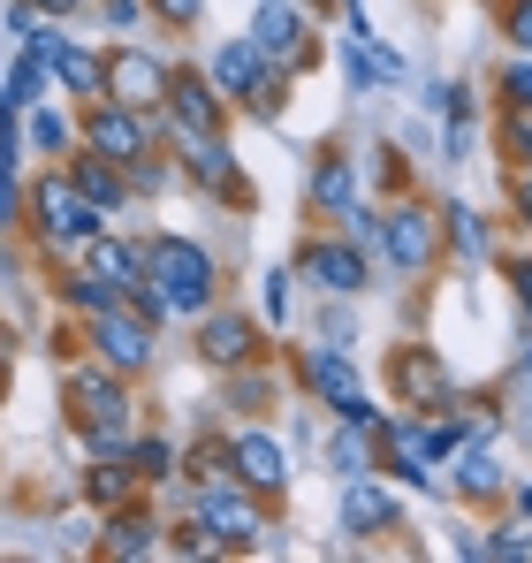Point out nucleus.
<instances>
[{"label": "nucleus", "mask_w": 532, "mask_h": 563, "mask_svg": "<svg viewBox=\"0 0 532 563\" xmlns=\"http://www.w3.org/2000/svg\"><path fill=\"white\" fill-rule=\"evenodd\" d=\"M182 472H190V487H236V450L229 442H190Z\"/></svg>", "instance_id": "nucleus-33"}, {"label": "nucleus", "mask_w": 532, "mask_h": 563, "mask_svg": "<svg viewBox=\"0 0 532 563\" xmlns=\"http://www.w3.org/2000/svg\"><path fill=\"white\" fill-rule=\"evenodd\" d=\"M495 99H502V114H532V54H518V62L495 77Z\"/></svg>", "instance_id": "nucleus-38"}, {"label": "nucleus", "mask_w": 532, "mask_h": 563, "mask_svg": "<svg viewBox=\"0 0 532 563\" xmlns=\"http://www.w3.org/2000/svg\"><path fill=\"white\" fill-rule=\"evenodd\" d=\"M190 518L213 533V549L221 556H252V549H266V495H252V487H190Z\"/></svg>", "instance_id": "nucleus-2"}, {"label": "nucleus", "mask_w": 532, "mask_h": 563, "mask_svg": "<svg viewBox=\"0 0 532 563\" xmlns=\"http://www.w3.org/2000/svg\"><path fill=\"white\" fill-rule=\"evenodd\" d=\"M153 549H168V526H160V518H153V510H145V495H137V503H122V510H107V526H99V556H153Z\"/></svg>", "instance_id": "nucleus-23"}, {"label": "nucleus", "mask_w": 532, "mask_h": 563, "mask_svg": "<svg viewBox=\"0 0 532 563\" xmlns=\"http://www.w3.org/2000/svg\"><path fill=\"white\" fill-rule=\"evenodd\" d=\"M343 236H351L357 252H380V236H388V221H380V213H365V206H351V213H343Z\"/></svg>", "instance_id": "nucleus-41"}, {"label": "nucleus", "mask_w": 532, "mask_h": 563, "mask_svg": "<svg viewBox=\"0 0 532 563\" xmlns=\"http://www.w3.org/2000/svg\"><path fill=\"white\" fill-rule=\"evenodd\" d=\"M380 472H396L403 487H442V472H434V457H426V442H419V411L411 419H380Z\"/></svg>", "instance_id": "nucleus-20"}, {"label": "nucleus", "mask_w": 532, "mask_h": 563, "mask_svg": "<svg viewBox=\"0 0 532 563\" xmlns=\"http://www.w3.org/2000/svg\"><path fill=\"white\" fill-rule=\"evenodd\" d=\"M0 267H8V252H0Z\"/></svg>", "instance_id": "nucleus-53"}, {"label": "nucleus", "mask_w": 532, "mask_h": 563, "mask_svg": "<svg viewBox=\"0 0 532 563\" xmlns=\"http://www.w3.org/2000/svg\"><path fill=\"white\" fill-rule=\"evenodd\" d=\"M182 184V161H160V153H145V161H130V190L137 198H160V190Z\"/></svg>", "instance_id": "nucleus-36"}, {"label": "nucleus", "mask_w": 532, "mask_h": 563, "mask_svg": "<svg viewBox=\"0 0 532 563\" xmlns=\"http://www.w3.org/2000/svg\"><path fill=\"white\" fill-rule=\"evenodd\" d=\"M130 465L145 472V487H168L182 472V450L168 442V434H137V450H130Z\"/></svg>", "instance_id": "nucleus-34"}, {"label": "nucleus", "mask_w": 532, "mask_h": 563, "mask_svg": "<svg viewBox=\"0 0 532 563\" xmlns=\"http://www.w3.org/2000/svg\"><path fill=\"white\" fill-rule=\"evenodd\" d=\"M168 77H176V69H160L145 46H114V54H107V99H122V107H153V114H160Z\"/></svg>", "instance_id": "nucleus-16"}, {"label": "nucleus", "mask_w": 532, "mask_h": 563, "mask_svg": "<svg viewBox=\"0 0 532 563\" xmlns=\"http://www.w3.org/2000/svg\"><path fill=\"white\" fill-rule=\"evenodd\" d=\"M388 388H396L403 411H442V404H456V380H448L442 351H426V343H396L388 351Z\"/></svg>", "instance_id": "nucleus-10"}, {"label": "nucleus", "mask_w": 532, "mask_h": 563, "mask_svg": "<svg viewBox=\"0 0 532 563\" xmlns=\"http://www.w3.org/2000/svg\"><path fill=\"white\" fill-rule=\"evenodd\" d=\"M198 358H206L213 374H244V366H259L266 343H259V328H252V312H236V305L198 312Z\"/></svg>", "instance_id": "nucleus-12"}, {"label": "nucleus", "mask_w": 532, "mask_h": 563, "mask_svg": "<svg viewBox=\"0 0 532 563\" xmlns=\"http://www.w3.org/2000/svg\"><path fill=\"white\" fill-rule=\"evenodd\" d=\"M145 252H153V282L176 297L182 320H198V312H213V289H221V260L206 252V244H190V236H145Z\"/></svg>", "instance_id": "nucleus-3"}, {"label": "nucleus", "mask_w": 532, "mask_h": 563, "mask_svg": "<svg viewBox=\"0 0 532 563\" xmlns=\"http://www.w3.org/2000/svg\"><path fill=\"white\" fill-rule=\"evenodd\" d=\"M510 206H518V221L532 229V168H518V184H510Z\"/></svg>", "instance_id": "nucleus-49"}, {"label": "nucleus", "mask_w": 532, "mask_h": 563, "mask_svg": "<svg viewBox=\"0 0 532 563\" xmlns=\"http://www.w3.org/2000/svg\"><path fill=\"white\" fill-rule=\"evenodd\" d=\"M502 275H510V289H518V305H525V328H532V260H510Z\"/></svg>", "instance_id": "nucleus-48"}, {"label": "nucleus", "mask_w": 532, "mask_h": 563, "mask_svg": "<svg viewBox=\"0 0 532 563\" xmlns=\"http://www.w3.org/2000/svg\"><path fill=\"white\" fill-rule=\"evenodd\" d=\"M229 114H236V107L213 92L206 69H176V77H168V99H160V130H168V137H182V130H221Z\"/></svg>", "instance_id": "nucleus-14"}, {"label": "nucleus", "mask_w": 532, "mask_h": 563, "mask_svg": "<svg viewBox=\"0 0 532 563\" xmlns=\"http://www.w3.org/2000/svg\"><path fill=\"white\" fill-rule=\"evenodd\" d=\"M77 137H85L91 153H107V161H145L153 137H160V114L153 107H122V99H91Z\"/></svg>", "instance_id": "nucleus-6"}, {"label": "nucleus", "mask_w": 532, "mask_h": 563, "mask_svg": "<svg viewBox=\"0 0 532 563\" xmlns=\"http://www.w3.org/2000/svg\"><path fill=\"white\" fill-rule=\"evenodd\" d=\"M252 38H259L266 62H281V69H312L320 62V31H312V15L297 0H259L252 8Z\"/></svg>", "instance_id": "nucleus-8"}, {"label": "nucleus", "mask_w": 532, "mask_h": 563, "mask_svg": "<svg viewBox=\"0 0 532 563\" xmlns=\"http://www.w3.org/2000/svg\"><path fill=\"white\" fill-rule=\"evenodd\" d=\"M23 229L54 252V260H69V252H85L91 236L107 229V213L91 206L77 176H69V161H54V168H38L31 176V206H23Z\"/></svg>", "instance_id": "nucleus-1"}, {"label": "nucleus", "mask_w": 532, "mask_h": 563, "mask_svg": "<svg viewBox=\"0 0 532 563\" xmlns=\"http://www.w3.org/2000/svg\"><path fill=\"white\" fill-rule=\"evenodd\" d=\"M403 526V503L373 479V472H357V479H343V533L351 541H373V533H396Z\"/></svg>", "instance_id": "nucleus-21"}, {"label": "nucleus", "mask_w": 532, "mask_h": 563, "mask_svg": "<svg viewBox=\"0 0 532 563\" xmlns=\"http://www.w3.org/2000/svg\"><path fill=\"white\" fill-rule=\"evenodd\" d=\"M176 161H182V184L213 190L221 206H252V184L236 176V153H229V137H221V130H182V137H176Z\"/></svg>", "instance_id": "nucleus-7"}, {"label": "nucleus", "mask_w": 532, "mask_h": 563, "mask_svg": "<svg viewBox=\"0 0 532 563\" xmlns=\"http://www.w3.org/2000/svg\"><path fill=\"white\" fill-rule=\"evenodd\" d=\"M297 282H312L320 297H365V252L351 236H304L297 244Z\"/></svg>", "instance_id": "nucleus-11"}, {"label": "nucleus", "mask_w": 532, "mask_h": 563, "mask_svg": "<svg viewBox=\"0 0 532 563\" xmlns=\"http://www.w3.org/2000/svg\"><path fill=\"white\" fill-rule=\"evenodd\" d=\"M69 145H85L77 122H69L62 107H31V153H38V161H69Z\"/></svg>", "instance_id": "nucleus-32"}, {"label": "nucleus", "mask_w": 532, "mask_h": 563, "mask_svg": "<svg viewBox=\"0 0 532 563\" xmlns=\"http://www.w3.org/2000/svg\"><path fill=\"white\" fill-rule=\"evenodd\" d=\"M77 442H85V457H130V450H137V419H130V411L77 419Z\"/></svg>", "instance_id": "nucleus-29"}, {"label": "nucleus", "mask_w": 532, "mask_h": 563, "mask_svg": "<svg viewBox=\"0 0 532 563\" xmlns=\"http://www.w3.org/2000/svg\"><path fill=\"white\" fill-rule=\"evenodd\" d=\"M229 450H236V487H252V495H266V503L289 487V457H281V442H274L266 427L229 434Z\"/></svg>", "instance_id": "nucleus-22"}, {"label": "nucleus", "mask_w": 532, "mask_h": 563, "mask_svg": "<svg viewBox=\"0 0 532 563\" xmlns=\"http://www.w3.org/2000/svg\"><path fill=\"white\" fill-rule=\"evenodd\" d=\"M266 69H274V62L259 54V38L244 31V38H221V46H213V69H206V77H213V92L229 99V107H252V92L266 85Z\"/></svg>", "instance_id": "nucleus-19"}, {"label": "nucleus", "mask_w": 532, "mask_h": 563, "mask_svg": "<svg viewBox=\"0 0 532 563\" xmlns=\"http://www.w3.org/2000/svg\"><path fill=\"white\" fill-rule=\"evenodd\" d=\"M442 236L456 244L464 267H487V260H495V236H487V221H479L472 206H442Z\"/></svg>", "instance_id": "nucleus-28"}, {"label": "nucleus", "mask_w": 532, "mask_h": 563, "mask_svg": "<svg viewBox=\"0 0 532 563\" xmlns=\"http://www.w3.org/2000/svg\"><path fill=\"white\" fill-rule=\"evenodd\" d=\"M380 221H388V236H380V260H388L396 275H426V267H434V252L448 244L442 221H434V206H419V198L388 206Z\"/></svg>", "instance_id": "nucleus-9"}, {"label": "nucleus", "mask_w": 532, "mask_h": 563, "mask_svg": "<svg viewBox=\"0 0 532 563\" xmlns=\"http://www.w3.org/2000/svg\"><path fill=\"white\" fill-rule=\"evenodd\" d=\"M464 503H502L510 495V472H502V450H495V434H472L464 450H456V479H448Z\"/></svg>", "instance_id": "nucleus-24"}, {"label": "nucleus", "mask_w": 532, "mask_h": 563, "mask_svg": "<svg viewBox=\"0 0 532 563\" xmlns=\"http://www.w3.org/2000/svg\"><path fill=\"white\" fill-rule=\"evenodd\" d=\"M69 176H77V190H85L107 221H122V213L137 206V190H130V161H107V153L77 145V153H69Z\"/></svg>", "instance_id": "nucleus-18"}, {"label": "nucleus", "mask_w": 532, "mask_h": 563, "mask_svg": "<svg viewBox=\"0 0 532 563\" xmlns=\"http://www.w3.org/2000/svg\"><path fill=\"white\" fill-rule=\"evenodd\" d=\"M495 556H532V518H525V510H518V526H502Z\"/></svg>", "instance_id": "nucleus-46"}, {"label": "nucleus", "mask_w": 532, "mask_h": 563, "mask_svg": "<svg viewBox=\"0 0 532 563\" xmlns=\"http://www.w3.org/2000/svg\"><path fill=\"white\" fill-rule=\"evenodd\" d=\"M351 62V85H403V62H396V46H380L373 31H357V46L343 54Z\"/></svg>", "instance_id": "nucleus-31"}, {"label": "nucleus", "mask_w": 532, "mask_h": 563, "mask_svg": "<svg viewBox=\"0 0 532 563\" xmlns=\"http://www.w3.org/2000/svg\"><path fill=\"white\" fill-rule=\"evenodd\" d=\"M495 23H502V38H510L518 54H532V0H502Z\"/></svg>", "instance_id": "nucleus-40"}, {"label": "nucleus", "mask_w": 532, "mask_h": 563, "mask_svg": "<svg viewBox=\"0 0 532 563\" xmlns=\"http://www.w3.org/2000/svg\"><path fill=\"white\" fill-rule=\"evenodd\" d=\"M46 85H54L46 54H38V46H23V54H15V69H8V92L23 99V107H38V99H46Z\"/></svg>", "instance_id": "nucleus-35"}, {"label": "nucleus", "mask_w": 532, "mask_h": 563, "mask_svg": "<svg viewBox=\"0 0 532 563\" xmlns=\"http://www.w3.org/2000/svg\"><path fill=\"white\" fill-rule=\"evenodd\" d=\"M15 153H23V145H0V229H15L23 206H31V190H23V176H15Z\"/></svg>", "instance_id": "nucleus-37"}, {"label": "nucleus", "mask_w": 532, "mask_h": 563, "mask_svg": "<svg viewBox=\"0 0 532 563\" xmlns=\"http://www.w3.org/2000/svg\"><path fill=\"white\" fill-rule=\"evenodd\" d=\"M77 267H85V275H99V282H114V289L130 297L137 282L153 275V252H145L137 236H122V229H99L85 252H77Z\"/></svg>", "instance_id": "nucleus-17"}, {"label": "nucleus", "mask_w": 532, "mask_h": 563, "mask_svg": "<svg viewBox=\"0 0 532 563\" xmlns=\"http://www.w3.org/2000/svg\"><path fill=\"white\" fill-rule=\"evenodd\" d=\"M510 503H518V510L532 518V479H518V487H510Z\"/></svg>", "instance_id": "nucleus-51"}, {"label": "nucleus", "mask_w": 532, "mask_h": 563, "mask_svg": "<svg viewBox=\"0 0 532 563\" xmlns=\"http://www.w3.org/2000/svg\"><path fill=\"white\" fill-rule=\"evenodd\" d=\"M328 465L343 472V479L373 472V465H380V434H373V427H351V419H335V434H328Z\"/></svg>", "instance_id": "nucleus-27"}, {"label": "nucleus", "mask_w": 532, "mask_h": 563, "mask_svg": "<svg viewBox=\"0 0 532 563\" xmlns=\"http://www.w3.org/2000/svg\"><path fill=\"white\" fill-rule=\"evenodd\" d=\"M304 206L312 213H351L357 206V161L343 145H328L320 161H312V176H304Z\"/></svg>", "instance_id": "nucleus-25"}, {"label": "nucleus", "mask_w": 532, "mask_h": 563, "mask_svg": "<svg viewBox=\"0 0 532 563\" xmlns=\"http://www.w3.org/2000/svg\"><path fill=\"white\" fill-rule=\"evenodd\" d=\"M62 404H69V427L77 419H107V411H130V374H114L107 358H69L62 366Z\"/></svg>", "instance_id": "nucleus-13"}, {"label": "nucleus", "mask_w": 532, "mask_h": 563, "mask_svg": "<svg viewBox=\"0 0 532 563\" xmlns=\"http://www.w3.org/2000/svg\"><path fill=\"white\" fill-rule=\"evenodd\" d=\"M31 8H38V15H46V23H62V15H77V8H85V0H31Z\"/></svg>", "instance_id": "nucleus-50"}, {"label": "nucleus", "mask_w": 532, "mask_h": 563, "mask_svg": "<svg viewBox=\"0 0 532 563\" xmlns=\"http://www.w3.org/2000/svg\"><path fill=\"white\" fill-rule=\"evenodd\" d=\"M289 85H297V69H281V62H274V69H266V85L252 92V107H244V114H259V122H274V114L289 107Z\"/></svg>", "instance_id": "nucleus-39"}, {"label": "nucleus", "mask_w": 532, "mask_h": 563, "mask_svg": "<svg viewBox=\"0 0 532 563\" xmlns=\"http://www.w3.org/2000/svg\"><path fill=\"white\" fill-rule=\"evenodd\" d=\"M289 312H297V267H289V275H266V320L281 328Z\"/></svg>", "instance_id": "nucleus-42"}, {"label": "nucleus", "mask_w": 532, "mask_h": 563, "mask_svg": "<svg viewBox=\"0 0 532 563\" xmlns=\"http://www.w3.org/2000/svg\"><path fill=\"white\" fill-rule=\"evenodd\" d=\"M31 46L46 54V69H54V85H62L69 99H85V107H91V99H107V54H91V46H69L62 31H38Z\"/></svg>", "instance_id": "nucleus-15"}, {"label": "nucleus", "mask_w": 532, "mask_h": 563, "mask_svg": "<svg viewBox=\"0 0 532 563\" xmlns=\"http://www.w3.org/2000/svg\"><path fill=\"white\" fill-rule=\"evenodd\" d=\"M54 297L77 312V320H91V312H107V305H122V289L114 282H99V275H85V267H62V282H54Z\"/></svg>", "instance_id": "nucleus-30"}, {"label": "nucleus", "mask_w": 532, "mask_h": 563, "mask_svg": "<svg viewBox=\"0 0 532 563\" xmlns=\"http://www.w3.org/2000/svg\"><path fill=\"white\" fill-rule=\"evenodd\" d=\"M99 15H107L114 31H137V23L153 15V0H99Z\"/></svg>", "instance_id": "nucleus-44"}, {"label": "nucleus", "mask_w": 532, "mask_h": 563, "mask_svg": "<svg viewBox=\"0 0 532 563\" xmlns=\"http://www.w3.org/2000/svg\"><path fill=\"white\" fill-rule=\"evenodd\" d=\"M8 358H15V335H8V328H0V374H8Z\"/></svg>", "instance_id": "nucleus-52"}, {"label": "nucleus", "mask_w": 532, "mask_h": 563, "mask_svg": "<svg viewBox=\"0 0 532 563\" xmlns=\"http://www.w3.org/2000/svg\"><path fill=\"white\" fill-rule=\"evenodd\" d=\"M304 388H312L320 411H335V419H351V427H373V434H380V419H388V411H373V388L357 380L343 343H312V351H304Z\"/></svg>", "instance_id": "nucleus-4"}, {"label": "nucleus", "mask_w": 532, "mask_h": 563, "mask_svg": "<svg viewBox=\"0 0 532 563\" xmlns=\"http://www.w3.org/2000/svg\"><path fill=\"white\" fill-rule=\"evenodd\" d=\"M502 153L518 168H532V114H502Z\"/></svg>", "instance_id": "nucleus-43"}, {"label": "nucleus", "mask_w": 532, "mask_h": 563, "mask_svg": "<svg viewBox=\"0 0 532 563\" xmlns=\"http://www.w3.org/2000/svg\"><path fill=\"white\" fill-rule=\"evenodd\" d=\"M85 495L99 503V510H122V503H137V495H145V472L130 465V457H91Z\"/></svg>", "instance_id": "nucleus-26"}, {"label": "nucleus", "mask_w": 532, "mask_h": 563, "mask_svg": "<svg viewBox=\"0 0 532 563\" xmlns=\"http://www.w3.org/2000/svg\"><path fill=\"white\" fill-rule=\"evenodd\" d=\"M8 31H15V38H38V31H46V15H38L31 0H8Z\"/></svg>", "instance_id": "nucleus-47"}, {"label": "nucleus", "mask_w": 532, "mask_h": 563, "mask_svg": "<svg viewBox=\"0 0 532 563\" xmlns=\"http://www.w3.org/2000/svg\"><path fill=\"white\" fill-rule=\"evenodd\" d=\"M198 8H206V0H153V15H160L168 31H190V23H198Z\"/></svg>", "instance_id": "nucleus-45"}, {"label": "nucleus", "mask_w": 532, "mask_h": 563, "mask_svg": "<svg viewBox=\"0 0 532 563\" xmlns=\"http://www.w3.org/2000/svg\"><path fill=\"white\" fill-rule=\"evenodd\" d=\"M85 351H91V358H107L114 374L137 380L153 358H160V328L122 297V305H107V312H91V320H85Z\"/></svg>", "instance_id": "nucleus-5"}]
</instances>
